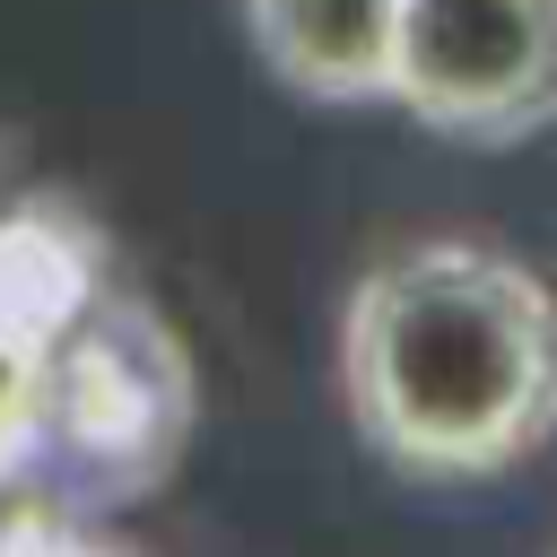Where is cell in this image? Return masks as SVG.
Segmentation results:
<instances>
[{
	"mask_svg": "<svg viewBox=\"0 0 557 557\" xmlns=\"http://www.w3.org/2000/svg\"><path fill=\"white\" fill-rule=\"evenodd\" d=\"M357 435L409 479H496L557 435V287L479 235H418L339 313Z\"/></svg>",
	"mask_w": 557,
	"mask_h": 557,
	"instance_id": "1",
	"label": "cell"
},
{
	"mask_svg": "<svg viewBox=\"0 0 557 557\" xmlns=\"http://www.w3.org/2000/svg\"><path fill=\"white\" fill-rule=\"evenodd\" d=\"M26 392H35L44 496L52 505L148 496L183 461L191 409H200V383H191L174 322L131 287H104L96 313L26 374Z\"/></svg>",
	"mask_w": 557,
	"mask_h": 557,
	"instance_id": "2",
	"label": "cell"
},
{
	"mask_svg": "<svg viewBox=\"0 0 557 557\" xmlns=\"http://www.w3.org/2000/svg\"><path fill=\"white\" fill-rule=\"evenodd\" d=\"M392 104L470 148L531 139L557 122V0H400Z\"/></svg>",
	"mask_w": 557,
	"mask_h": 557,
	"instance_id": "3",
	"label": "cell"
},
{
	"mask_svg": "<svg viewBox=\"0 0 557 557\" xmlns=\"http://www.w3.org/2000/svg\"><path fill=\"white\" fill-rule=\"evenodd\" d=\"M113 287V252L78 200H9L0 209V366L35 374Z\"/></svg>",
	"mask_w": 557,
	"mask_h": 557,
	"instance_id": "4",
	"label": "cell"
},
{
	"mask_svg": "<svg viewBox=\"0 0 557 557\" xmlns=\"http://www.w3.org/2000/svg\"><path fill=\"white\" fill-rule=\"evenodd\" d=\"M252 52L278 87L313 104H374L392 96L400 52V0H244Z\"/></svg>",
	"mask_w": 557,
	"mask_h": 557,
	"instance_id": "5",
	"label": "cell"
},
{
	"mask_svg": "<svg viewBox=\"0 0 557 557\" xmlns=\"http://www.w3.org/2000/svg\"><path fill=\"white\" fill-rule=\"evenodd\" d=\"M0 557H122L113 540H96L78 522V505H52V496H17L0 513Z\"/></svg>",
	"mask_w": 557,
	"mask_h": 557,
	"instance_id": "6",
	"label": "cell"
},
{
	"mask_svg": "<svg viewBox=\"0 0 557 557\" xmlns=\"http://www.w3.org/2000/svg\"><path fill=\"white\" fill-rule=\"evenodd\" d=\"M44 496V435H35V392L26 374L0 366V505Z\"/></svg>",
	"mask_w": 557,
	"mask_h": 557,
	"instance_id": "7",
	"label": "cell"
}]
</instances>
